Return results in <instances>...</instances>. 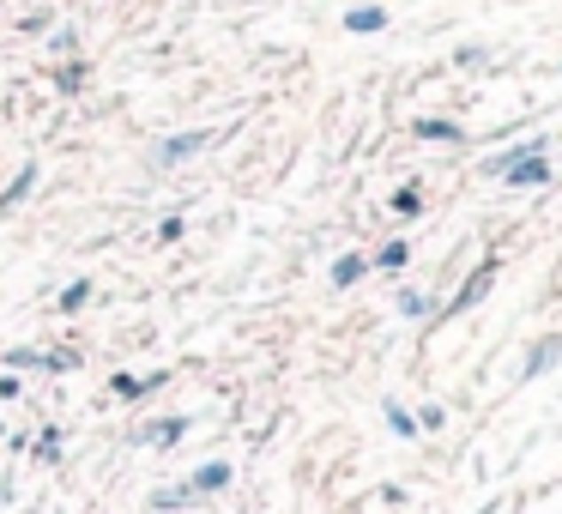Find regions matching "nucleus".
Wrapping results in <instances>:
<instances>
[{
    "label": "nucleus",
    "mask_w": 562,
    "mask_h": 514,
    "mask_svg": "<svg viewBox=\"0 0 562 514\" xmlns=\"http://www.w3.org/2000/svg\"><path fill=\"white\" fill-rule=\"evenodd\" d=\"M387 212H394V218H418V212H424V188H418V182H399L394 194H387Z\"/></svg>",
    "instance_id": "15"
},
{
    "label": "nucleus",
    "mask_w": 562,
    "mask_h": 514,
    "mask_svg": "<svg viewBox=\"0 0 562 514\" xmlns=\"http://www.w3.org/2000/svg\"><path fill=\"white\" fill-rule=\"evenodd\" d=\"M405 261H411V242H405V237H387L375 254H369V273H405Z\"/></svg>",
    "instance_id": "13"
},
{
    "label": "nucleus",
    "mask_w": 562,
    "mask_h": 514,
    "mask_svg": "<svg viewBox=\"0 0 562 514\" xmlns=\"http://www.w3.org/2000/svg\"><path fill=\"white\" fill-rule=\"evenodd\" d=\"M25 393V381H19V370H0V400H19Z\"/></svg>",
    "instance_id": "25"
},
{
    "label": "nucleus",
    "mask_w": 562,
    "mask_h": 514,
    "mask_svg": "<svg viewBox=\"0 0 562 514\" xmlns=\"http://www.w3.org/2000/svg\"><path fill=\"white\" fill-rule=\"evenodd\" d=\"M182 436H188V417H182V411L152 417V424H139V430H133V442H139V448H176Z\"/></svg>",
    "instance_id": "5"
},
{
    "label": "nucleus",
    "mask_w": 562,
    "mask_h": 514,
    "mask_svg": "<svg viewBox=\"0 0 562 514\" xmlns=\"http://www.w3.org/2000/svg\"><path fill=\"white\" fill-rule=\"evenodd\" d=\"M411 417H418V430H448V411L435 406V400H430V406H418Z\"/></svg>",
    "instance_id": "23"
},
{
    "label": "nucleus",
    "mask_w": 562,
    "mask_h": 514,
    "mask_svg": "<svg viewBox=\"0 0 562 514\" xmlns=\"http://www.w3.org/2000/svg\"><path fill=\"white\" fill-rule=\"evenodd\" d=\"M188 502H194V490H188V484H164V490H152V496H145V509H152V514H176V509H188Z\"/></svg>",
    "instance_id": "14"
},
{
    "label": "nucleus",
    "mask_w": 562,
    "mask_h": 514,
    "mask_svg": "<svg viewBox=\"0 0 562 514\" xmlns=\"http://www.w3.org/2000/svg\"><path fill=\"white\" fill-rule=\"evenodd\" d=\"M49 363V351H36V345H12L6 351V370H43Z\"/></svg>",
    "instance_id": "21"
},
{
    "label": "nucleus",
    "mask_w": 562,
    "mask_h": 514,
    "mask_svg": "<svg viewBox=\"0 0 562 514\" xmlns=\"http://www.w3.org/2000/svg\"><path fill=\"white\" fill-rule=\"evenodd\" d=\"M145 514H152V509H145Z\"/></svg>",
    "instance_id": "29"
},
{
    "label": "nucleus",
    "mask_w": 562,
    "mask_h": 514,
    "mask_svg": "<svg viewBox=\"0 0 562 514\" xmlns=\"http://www.w3.org/2000/svg\"><path fill=\"white\" fill-rule=\"evenodd\" d=\"M91 297H98V284H91V278H73L61 297H55V308H61V315H79V308L91 303Z\"/></svg>",
    "instance_id": "19"
},
{
    "label": "nucleus",
    "mask_w": 562,
    "mask_h": 514,
    "mask_svg": "<svg viewBox=\"0 0 562 514\" xmlns=\"http://www.w3.org/2000/svg\"><path fill=\"white\" fill-rule=\"evenodd\" d=\"M85 79H91V61H85V55H66V61H55V73H49V85H55L61 97L85 91Z\"/></svg>",
    "instance_id": "9"
},
{
    "label": "nucleus",
    "mask_w": 562,
    "mask_h": 514,
    "mask_svg": "<svg viewBox=\"0 0 562 514\" xmlns=\"http://www.w3.org/2000/svg\"><path fill=\"white\" fill-rule=\"evenodd\" d=\"M381 417H387V430H394L399 442H418V436H424V430H418V417H411V406H399V400H387Z\"/></svg>",
    "instance_id": "16"
},
{
    "label": "nucleus",
    "mask_w": 562,
    "mask_h": 514,
    "mask_svg": "<svg viewBox=\"0 0 562 514\" xmlns=\"http://www.w3.org/2000/svg\"><path fill=\"white\" fill-rule=\"evenodd\" d=\"M206 145H212V134H206V128H182V134H169V139H158V145H152V164H158V170H176V164L199 158Z\"/></svg>",
    "instance_id": "2"
},
{
    "label": "nucleus",
    "mask_w": 562,
    "mask_h": 514,
    "mask_svg": "<svg viewBox=\"0 0 562 514\" xmlns=\"http://www.w3.org/2000/svg\"><path fill=\"white\" fill-rule=\"evenodd\" d=\"M484 61H490V49H484V43H460V49H454V67H484Z\"/></svg>",
    "instance_id": "22"
},
{
    "label": "nucleus",
    "mask_w": 562,
    "mask_h": 514,
    "mask_svg": "<svg viewBox=\"0 0 562 514\" xmlns=\"http://www.w3.org/2000/svg\"><path fill=\"white\" fill-rule=\"evenodd\" d=\"M394 308H399V315H405V321H424V315H430V297H424V291H399V297H394Z\"/></svg>",
    "instance_id": "20"
},
{
    "label": "nucleus",
    "mask_w": 562,
    "mask_h": 514,
    "mask_svg": "<svg viewBox=\"0 0 562 514\" xmlns=\"http://www.w3.org/2000/svg\"><path fill=\"white\" fill-rule=\"evenodd\" d=\"M538 152H550V139H520V145H502V152H490V158H484V175H490V182H502V175L514 170V164H520V158H538Z\"/></svg>",
    "instance_id": "6"
},
{
    "label": "nucleus",
    "mask_w": 562,
    "mask_h": 514,
    "mask_svg": "<svg viewBox=\"0 0 562 514\" xmlns=\"http://www.w3.org/2000/svg\"><path fill=\"white\" fill-rule=\"evenodd\" d=\"M19 31L36 36V31H49V19H43V12H25V19H19Z\"/></svg>",
    "instance_id": "27"
},
{
    "label": "nucleus",
    "mask_w": 562,
    "mask_h": 514,
    "mask_svg": "<svg viewBox=\"0 0 562 514\" xmlns=\"http://www.w3.org/2000/svg\"><path fill=\"white\" fill-rule=\"evenodd\" d=\"M49 49L66 61V55H79V36H73V31H55V36H49Z\"/></svg>",
    "instance_id": "24"
},
{
    "label": "nucleus",
    "mask_w": 562,
    "mask_h": 514,
    "mask_svg": "<svg viewBox=\"0 0 562 514\" xmlns=\"http://www.w3.org/2000/svg\"><path fill=\"white\" fill-rule=\"evenodd\" d=\"M496 273H502V261H496V254H484V261H478V267H472V273L460 278V291H454L448 303L435 308V321H460V315H472V308H478L484 297H490V284H496Z\"/></svg>",
    "instance_id": "1"
},
{
    "label": "nucleus",
    "mask_w": 562,
    "mask_h": 514,
    "mask_svg": "<svg viewBox=\"0 0 562 514\" xmlns=\"http://www.w3.org/2000/svg\"><path fill=\"white\" fill-rule=\"evenodd\" d=\"M230 479H236L230 460H206V466H194L188 490H194V502H199V496H218V490H230Z\"/></svg>",
    "instance_id": "7"
},
{
    "label": "nucleus",
    "mask_w": 562,
    "mask_h": 514,
    "mask_svg": "<svg viewBox=\"0 0 562 514\" xmlns=\"http://www.w3.org/2000/svg\"><path fill=\"white\" fill-rule=\"evenodd\" d=\"M557 73H562V67H557Z\"/></svg>",
    "instance_id": "30"
},
{
    "label": "nucleus",
    "mask_w": 562,
    "mask_h": 514,
    "mask_svg": "<svg viewBox=\"0 0 562 514\" xmlns=\"http://www.w3.org/2000/svg\"><path fill=\"white\" fill-rule=\"evenodd\" d=\"M36 182H43V170H36V164H19V175L0 188V212H19V206L36 194Z\"/></svg>",
    "instance_id": "10"
},
{
    "label": "nucleus",
    "mask_w": 562,
    "mask_h": 514,
    "mask_svg": "<svg viewBox=\"0 0 562 514\" xmlns=\"http://www.w3.org/2000/svg\"><path fill=\"white\" fill-rule=\"evenodd\" d=\"M411 134H418V139H435V145H465V128H460V121H448V115H418V121H411Z\"/></svg>",
    "instance_id": "11"
},
{
    "label": "nucleus",
    "mask_w": 562,
    "mask_h": 514,
    "mask_svg": "<svg viewBox=\"0 0 562 514\" xmlns=\"http://www.w3.org/2000/svg\"><path fill=\"white\" fill-rule=\"evenodd\" d=\"M158 387H169V370H152V376H133V370H115V376H109V393H115V400H128V406H139V400H152Z\"/></svg>",
    "instance_id": "3"
},
{
    "label": "nucleus",
    "mask_w": 562,
    "mask_h": 514,
    "mask_svg": "<svg viewBox=\"0 0 562 514\" xmlns=\"http://www.w3.org/2000/svg\"><path fill=\"white\" fill-rule=\"evenodd\" d=\"M502 182H508V188H544V182H550V152H538V158H520V164L502 175Z\"/></svg>",
    "instance_id": "12"
},
{
    "label": "nucleus",
    "mask_w": 562,
    "mask_h": 514,
    "mask_svg": "<svg viewBox=\"0 0 562 514\" xmlns=\"http://www.w3.org/2000/svg\"><path fill=\"white\" fill-rule=\"evenodd\" d=\"M0 436H6V424H0Z\"/></svg>",
    "instance_id": "28"
},
{
    "label": "nucleus",
    "mask_w": 562,
    "mask_h": 514,
    "mask_svg": "<svg viewBox=\"0 0 562 514\" xmlns=\"http://www.w3.org/2000/svg\"><path fill=\"white\" fill-rule=\"evenodd\" d=\"M363 273H369V254H339V261H332V284H339V291H351Z\"/></svg>",
    "instance_id": "18"
},
{
    "label": "nucleus",
    "mask_w": 562,
    "mask_h": 514,
    "mask_svg": "<svg viewBox=\"0 0 562 514\" xmlns=\"http://www.w3.org/2000/svg\"><path fill=\"white\" fill-rule=\"evenodd\" d=\"M351 36H381L387 31V6H375V0H363V6H351L345 19H339Z\"/></svg>",
    "instance_id": "8"
},
{
    "label": "nucleus",
    "mask_w": 562,
    "mask_h": 514,
    "mask_svg": "<svg viewBox=\"0 0 562 514\" xmlns=\"http://www.w3.org/2000/svg\"><path fill=\"white\" fill-rule=\"evenodd\" d=\"M557 363H562V333H544V339H532V345H527V357H520V381L550 376Z\"/></svg>",
    "instance_id": "4"
},
{
    "label": "nucleus",
    "mask_w": 562,
    "mask_h": 514,
    "mask_svg": "<svg viewBox=\"0 0 562 514\" xmlns=\"http://www.w3.org/2000/svg\"><path fill=\"white\" fill-rule=\"evenodd\" d=\"M31 454L43 460V466H55V460H61V424H43V430L31 436Z\"/></svg>",
    "instance_id": "17"
},
{
    "label": "nucleus",
    "mask_w": 562,
    "mask_h": 514,
    "mask_svg": "<svg viewBox=\"0 0 562 514\" xmlns=\"http://www.w3.org/2000/svg\"><path fill=\"white\" fill-rule=\"evenodd\" d=\"M182 230H188L182 218H164V224H158V242H182Z\"/></svg>",
    "instance_id": "26"
}]
</instances>
